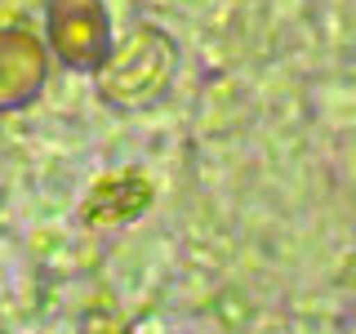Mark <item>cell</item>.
I'll return each mask as SVG.
<instances>
[{"mask_svg":"<svg viewBox=\"0 0 356 334\" xmlns=\"http://www.w3.org/2000/svg\"><path fill=\"white\" fill-rule=\"evenodd\" d=\"M178 72V45L156 27H143L120 45H111L107 63L94 72L98 98L116 111H143L152 103H161L174 85Z\"/></svg>","mask_w":356,"mask_h":334,"instance_id":"1","label":"cell"},{"mask_svg":"<svg viewBox=\"0 0 356 334\" xmlns=\"http://www.w3.org/2000/svg\"><path fill=\"white\" fill-rule=\"evenodd\" d=\"M44 31H49V49L58 54L67 72L94 76L111 54V18L103 0H49Z\"/></svg>","mask_w":356,"mask_h":334,"instance_id":"2","label":"cell"},{"mask_svg":"<svg viewBox=\"0 0 356 334\" xmlns=\"http://www.w3.org/2000/svg\"><path fill=\"white\" fill-rule=\"evenodd\" d=\"M152 200V187L143 183L138 174H120V178H107L89 192V205H85V223H103V228H116V223H129L147 209Z\"/></svg>","mask_w":356,"mask_h":334,"instance_id":"4","label":"cell"},{"mask_svg":"<svg viewBox=\"0 0 356 334\" xmlns=\"http://www.w3.org/2000/svg\"><path fill=\"white\" fill-rule=\"evenodd\" d=\"M49 81V49L36 31L5 27L0 31V111H22L40 98Z\"/></svg>","mask_w":356,"mask_h":334,"instance_id":"3","label":"cell"}]
</instances>
